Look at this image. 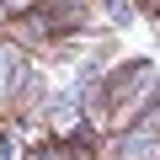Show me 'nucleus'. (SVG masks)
Instances as JSON below:
<instances>
[{
    "label": "nucleus",
    "mask_w": 160,
    "mask_h": 160,
    "mask_svg": "<svg viewBox=\"0 0 160 160\" xmlns=\"http://www.w3.org/2000/svg\"><path fill=\"white\" fill-rule=\"evenodd\" d=\"M149 102H160V75H155V64H149V59H123V64H112L96 86H91V96H86L91 133H118V128H128Z\"/></svg>",
    "instance_id": "f257e3e1"
}]
</instances>
